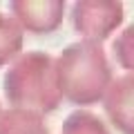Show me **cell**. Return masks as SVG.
Segmentation results:
<instances>
[{"label": "cell", "instance_id": "3", "mask_svg": "<svg viewBox=\"0 0 134 134\" xmlns=\"http://www.w3.org/2000/svg\"><path fill=\"white\" fill-rule=\"evenodd\" d=\"M20 45H23L20 27L0 14V65L14 58L20 52Z\"/></svg>", "mask_w": 134, "mask_h": 134}, {"label": "cell", "instance_id": "4", "mask_svg": "<svg viewBox=\"0 0 134 134\" xmlns=\"http://www.w3.org/2000/svg\"><path fill=\"white\" fill-rule=\"evenodd\" d=\"M0 116H2V110H0Z\"/></svg>", "mask_w": 134, "mask_h": 134}, {"label": "cell", "instance_id": "1", "mask_svg": "<svg viewBox=\"0 0 134 134\" xmlns=\"http://www.w3.org/2000/svg\"><path fill=\"white\" fill-rule=\"evenodd\" d=\"M49 58L40 54L23 56L5 76V92L9 103L16 110H54L56 96L52 94V81H49Z\"/></svg>", "mask_w": 134, "mask_h": 134}, {"label": "cell", "instance_id": "2", "mask_svg": "<svg viewBox=\"0 0 134 134\" xmlns=\"http://www.w3.org/2000/svg\"><path fill=\"white\" fill-rule=\"evenodd\" d=\"M0 134H47L40 119L29 110H11L0 116Z\"/></svg>", "mask_w": 134, "mask_h": 134}]
</instances>
